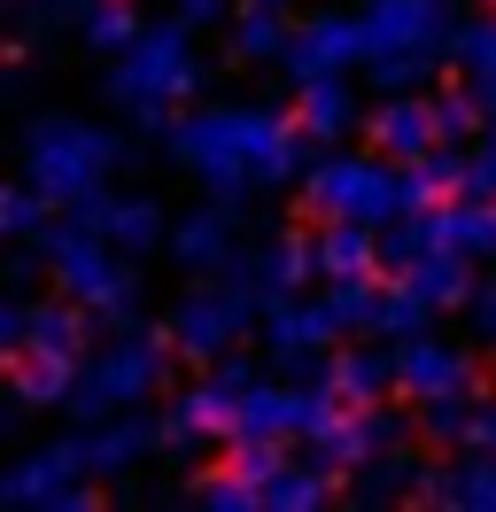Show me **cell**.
Listing matches in <instances>:
<instances>
[{"instance_id": "f1b7e54d", "label": "cell", "mask_w": 496, "mask_h": 512, "mask_svg": "<svg viewBox=\"0 0 496 512\" xmlns=\"http://www.w3.org/2000/svg\"><path fill=\"white\" fill-rule=\"evenodd\" d=\"M16 365V396L24 404H70V388H78V365H62V357H8Z\"/></svg>"}, {"instance_id": "d6a6232c", "label": "cell", "mask_w": 496, "mask_h": 512, "mask_svg": "<svg viewBox=\"0 0 496 512\" xmlns=\"http://www.w3.org/2000/svg\"><path fill=\"white\" fill-rule=\"evenodd\" d=\"M403 171H411V194H419V202H450V194H465V156H450V140L427 148L419 163H403Z\"/></svg>"}, {"instance_id": "8992f818", "label": "cell", "mask_w": 496, "mask_h": 512, "mask_svg": "<svg viewBox=\"0 0 496 512\" xmlns=\"http://www.w3.org/2000/svg\"><path fill=\"white\" fill-rule=\"evenodd\" d=\"M39 256H47V272L62 280V295H78L86 311H101V319H132V303H140V272L117 256V241L109 233H93V225H47L39 233Z\"/></svg>"}, {"instance_id": "8fae6325", "label": "cell", "mask_w": 496, "mask_h": 512, "mask_svg": "<svg viewBox=\"0 0 496 512\" xmlns=\"http://www.w3.org/2000/svg\"><path fill=\"white\" fill-rule=\"evenodd\" d=\"M357 63H372V39H365L357 8H326V16L295 24V39H287V70L295 78H334V70H357Z\"/></svg>"}, {"instance_id": "836d02e7", "label": "cell", "mask_w": 496, "mask_h": 512, "mask_svg": "<svg viewBox=\"0 0 496 512\" xmlns=\"http://www.w3.org/2000/svg\"><path fill=\"white\" fill-rule=\"evenodd\" d=\"M427 319H434V311L396 280V288L380 295V326H372V334H396V342H411V334H427Z\"/></svg>"}, {"instance_id": "3957f363", "label": "cell", "mask_w": 496, "mask_h": 512, "mask_svg": "<svg viewBox=\"0 0 496 512\" xmlns=\"http://www.w3.org/2000/svg\"><path fill=\"white\" fill-rule=\"evenodd\" d=\"M419 194L396 156H310L303 171V210L318 218H357V225H396Z\"/></svg>"}, {"instance_id": "ba28073f", "label": "cell", "mask_w": 496, "mask_h": 512, "mask_svg": "<svg viewBox=\"0 0 496 512\" xmlns=\"http://www.w3.org/2000/svg\"><path fill=\"white\" fill-rule=\"evenodd\" d=\"M248 319H256V303L248 295H233L225 280L217 288H202V295H186L179 311H171V350L179 357H194V365H217V357H233V342L248 334Z\"/></svg>"}, {"instance_id": "2e32d148", "label": "cell", "mask_w": 496, "mask_h": 512, "mask_svg": "<svg viewBox=\"0 0 496 512\" xmlns=\"http://www.w3.org/2000/svg\"><path fill=\"white\" fill-rule=\"evenodd\" d=\"M318 280H380V225H357V218H318Z\"/></svg>"}, {"instance_id": "44dd1931", "label": "cell", "mask_w": 496, "mask_h": 512, "mask_svg": "<svg viewBox=\"0 0 496 512\" xmlns=\"http://www.w3.org/2000/svg\"><path fill=\"white\" fill-rule=\"evenodd\" d=\"M465 264H473L465 249H434V256H419V264H403L396 280L419 295L427 311H450V303H473V272H465Z\"/></svg>"}, {"instance_id": "9c48e42d", "label": "cell", "mask_w": 496, "mask_h": 512, "mask_svg": "<svg viewBox=\"0 0 496 512\" xmlns=\"http://www.w3.org/2000/svg\"><path fill=\"white\" fill-rule=\"evenodd\" d=\"M310 272H318V249H310V241H256V249H233L225 288L248 295V303H256V319H264V311H279L287 295L303 288Z\"/></svg>"}, {"instance_id": "ab89813d", "label": "cell", "mask_w": 496, "mask_h": 512, "mask_svg": "<svg viewBox=\"0 0 496 512\" xmlns=\"http://www.w3.org/2000/svg\"><path fill=\"white\" fill-rule=\"evenodd\" d=\"M217 8H225V0H179V16H186V24H210Z\"/></svg>"}, {"instance_id": "cb8c5ba5", "label": "cell", "mask_w": 496, "mask_h": 512, "mask_svg": "<svg viewBox=\"0 0 496 512\" xmlns=\"http://www.w3.org/2000/svg\"><path fill=\"white\" fill-rule=\"evenodd\" d=\"M287 39H295L287 8H272V0H248L241 16H233V63H287Z\"/></svg>"}, {"instance_id": "7c38bea8", "label": "cell", "mask_w": 496, "mask_h": 512, "mask_svg": "<svg viewBox=\"0 0 496 512\" xmlns=\"http://www.w3.org/2000/svg\"><path fill=\"white\" fill-rule=\"evenodd\" d=\"M396 365H403V396L411 404H427V396H481V365L458 350V342H434V334H411L396 350Z\"/></svg>"}, {"instance_id": "e0dca14e", "label": "cell", "mask_w": 496, "mask_h": 512, "mask_svg": "<svg viewBox=\"0 0 496 512\" xmlns=\"http://www.w3.org/2000/svg\"><path fill=\"white\" fill-rule=\"evenodd\" d=\"M341 334V311H334V295L326 303H303V295H287L279 311H264V342H272L279 357H318L326 342Z\"/></svg>"}, {"instance_id": "d6986e66", "label": "cell", "mask_w": 496, "mask_h": 512, "mask_svg": "<svg viewBox=\"0 0 496 512\" xmlns=\"http://www.w3.org/2000/svg\"><path fill=\"white\" fill-rule=\"evenodd\" d=\"M155 435H163V427H148L140 412H109V419H93L78 443H86V466H93V474H132V466L155 450Z\"/></svg>"}, {"instance_id": "4fadbf2b", "label": "cell", "mask_w": 496, "mask_h": 512, "mask_svg": "<svg viewBox=\"0 0 496 512\" xmlns=\"http://www.w3.org/2000/svg\"><path fill=\"white\" fill-rule=\"evenodd\" d=\"M365 132H372V148L396 156V163H419L427 148H442V117H434V101H419V94H388L365 117Z\"/></svg>"}, {"instance_id": "6da1fadb", "label": "cell", "mask_w": 496, "mask_h": 512, "mask_svg": "<svg viewBox=\"0 0 496 512\" xmlns=\"http://www.w3.org/2000/svg\"><path fill=\"white\" fill-rule=\"evenodd\" d=\"M310 148H318V132L303 117H287V109H186L179 125H171V156L194 171V179H210L217 194H241V187H287V179H303L310 171Z\"/></svg>"}, {"instance_id": "5bb4252c", "label": "cell", "mask_w": 496, "mask_h": 512, "mask_svg": "<svg viewBox=\"0 0 496 512\" xmlns=\"http://www.w3.org/2000/svg\"><path fill=\"white\" fill-rule=\"evenodd\" d=\"M419 505H458V512H496V450L473 443V458H450V466H427L411 481Z\"/></svg>"}, {"instance_id": "484cf974", "label": "cell", "mask_w": 496, "mask_h": 512, "mask_svg": "<svg viewBox=\"0 0 496 512\" xmlns=\"http://www.w3.org/2000/svg\"><path fill=\"white\" fill-rule=\"evenodd\" d=\"M403 381V365L388 350H341L334 357V388H341V404H380L388 388Z\"/></svg>"}, {"instance_id": "4dcf8cb0", "label": "cell", "mask_w": 496, "mask_h": 512, "mask_svg": "<svg viewBox=\"0 0 496 512\" xmlns=\"http://www.w3.org/2000/svg\"><path fill=\"white\" fill-rule=\"evenodd\" d=\"M47 210H55V194L39 187V179H24V187L0 194V233H8V241H39V233L55 225Z\"/></svg>"}, {"instance_id": "d4e9b609", "label": "cell", "mask_w": 496, "mask_h": 512, "mask_svg": "<svg viewBox=\"0 0 496 512\" xmlns=\"http://www.w3.org/2000/svg\"><path fill=\"white\" fill-rule=\"evenodd\" d=\"M380 249H388V272H403V264H419V256H434V249H450L442 202H411L396 225H380Z\"/></svg>"}, {"instance_id": "ac0fdd59", "label": "cell", "mask_w": 496, "mask_h": 512, "mask_svg": "<svg viewBox=\"0 0 496 512\" xmlns=\"http://www.w3.org/2000/svg\"><path fill=\"white\" fill-rule=\"evenodd\" d=\"M171 249H179V264L186 272H225L233 264V202L217 194V202H202V210H186V225L171 233Z\"/></svg>"}, {"instance_id": "ffe728a7", "label": "cell", "mask_w": 496, "mask_h": 512, "mask_svg": "<svg viewBox=\"0 0 496 512\" xmlns=\"http://www.w3.org/2000/svg\"><path fill=\"white\" fill-rule=\"evenodd\" d=\"M86 303L70 295V303H31V326H24V350L8 357H62V365H86V319H78Z\"/></svg>"}, {"instance_id": "4316f807", "label": "cell", "mask_w": 496, "mask_h": 512, "mask_svg": "<svg viewBox=\"0 0 496 512\" xmlns=\"http://www.w3.org/2000/svg\"><path fill=\"white\" fill-rule=\"evenodd\" d=\"M442 233L465 256H496V194H450L442 202Z\"/></svg>"}, {"instance_id": "f546056e", "label": "cell", "mask_w": 496, "mask_h": 512, "mask_svg": "<svg viewBox=\"0 0 496 512\" xmlns=\"http://www.w3.org/2000/svg\"><path fill=\"white\" fill-rule=\"evenodd\" d=\"M78 32H86V47H101V55H124L148 24H140V8H132V0H93Z\"/></svg>"}, {"instance_id": "9a60e30c", "label": "cell", "mask_w": 496, "mask_h": 512, "mask_svg": "<svg viewBox=\"0 0 496 512\" xmlns=\"http://www.w3.org/2000/svg\"><path fill=\"white\" fill-rule=\"evenodd\" d=\"M70 218L93 225V233H109L117 249H155L163 241V210H155L148 194H86V202H70Z\"/></svg>"}, {"instance_id": "e575fe53", "label": "cell", "mask_w": 496, "mask_h": 512, "mask_svg": "<svg viewBox=\"0 0 496 512\" xmlns=\"http://www.w3.org/2000/svg\"><path fill=\"white\" fill-rule=\"evenodd\" d=\"M186 497H194V505H217V512L264 505V497H256V481H248V474H233V466H225V474H202L194 489H186Z\"/></svg>"}, {"instance_id": "7a4b0ae2", "label": "cell", "mask_w": 496, "mask_h": 512, "mask_svg": "<svg viewBox=\"0 0 496 512\" xmlns=\"http://www.w3.org/2000/svg\"><path fill=\"white\" fill-rule=\"evenodd\" d=\"M109 101H117L132 125H163L194 86H202V63H194V39L179 24H148L124 55H109Z\"/></svg>"}, {"instance_id": "d590c367", "label": "cell", "mask_w": 496, "mask_h": 512, "mask_svg": "<svg viewBox=\"0 0 496 512\" xmlns=\"http://www.w3.org/2000/svg\"><path fill=\"white\" fill-rule=\"evenodd\" d=\"M380 295H388L380 280H334V311H341V326H365V334H372V326H380Z\"/></svg>"}, {"instance_id": "277c9868", "label": "cell", "mask_w": 496, "mask_h": 512, "mask_svg": "<svg viewBox=\"0 0 496 512\" xmlns=\"http://www.w3.org/2000/svg\"><path fill=\"white\" fill-rule=\"evenodd\" d=\"M357 16H365L372 78H380V86H419V78L450 55V39H458L450 0H365Z\"/></svg>"}, {"instance_id": "60d3db41", "label": "cell", "mask_w": 496, "mask_h": 512, "mask_svg": "<svg viewBox=\"0 0 496 512\" xmlns=\"http://www.w3.org/2000/svg\"><path fill=\"white\" fill-rule=\"evenodd\" d=\"M272 8H287V0H272Z\"/></svg>"}, {"instance_id": "603a6c76", "label": "cell", "mask_w": 496, "mask_h": 512, "mask_svg": "<svg viewBox=\"0 0 496 512\" xmlns=\"http://www.w3.org/2000/svg\"><path fill=\"white\" fill-rule=\"evenodd\" d=\"M295 117H303L318 140H341V132L357 125V101H349V70H334V78H295Z\"/></svg>"}, {"instance_id": "74e56055", "label": "cell", "mask_w": 496, "mask_h": 512, "mask_svg": "<svg viewBox=\"0 0 496 512\" xmlns=\"http://www.w3.org/2000/svg\"><path fill=\"white\" fill-rule=\"evenodd\" d=\"M465 194H496V125H489V148L465 156Z\"/></svg>"}, {"instance_id": "1f68e13d", "label": "cell", "mask_w": 496, "mask_h": 512, "mask_svg": "<svg viewBox=\"0 0 496 512\" xmlns=\"http://www.w3.org/2000/svg\"><path fill=\"white\" fill-rule=\"evenodd\" d=\"M411 419H419V435H434V443H473L481 396H427V404H411Z\"/></svg>"}, {"instance_id": "8d00e7d4", "label": "cell", "mask_w": 496, "mask_h": 512, "mask_svg": "<svg viewBox=\"0 0 496 512\" xmlns=\"http://www.w3.org/2000/svg\"><path fill=\"white\" fill-rule=\"evenodd\" d=\"M434 117H442V140H465V132L489 125V109H481V94H473V86H458V94H434Z\"/></svg>"}, {"instance_id": "7402d4cb", "label": "cell", "mask_w": 496, "mask_h": 512, "mask_svg": "<svg viewBox=\"0 0 496 512\" xmlns=\"http://www.w3.org/2000/svg\"><path fill=\"white\" fill-rule=\"evenodd\" d=\"M450 63H458V78L481 94V109H489V125H496V8H489V16H473V24H458Z\"/></svg>"}, {"instance_id": "5b68a950", "label": "cell", "mask_w": 496, "mask_h": 512, "mask_svg": "<svg viewBox=\"0 0 496 512\" xmlns=\"http://www.w3.org/2000/svg\"><path fill=\"white\" fill-rule=\"evenodd\" d=\"M124 156H132V148H124L117 132L86 125V117H39V125L24 132V179H39L55 202L101 194V179H109Z\"/></svg>"}, {"instance_id": "30bf717a", "label": "cell", "mask_w": 496, "mask_h": 512, "mask_svg": "<svg viewBox=\"0 0 496 512\" xmlns=\"http://www.w3.org/2000/svg\"><path fill=\"white\" fill-rule=\"evenodd\" d=\"M86 443L70 435V443H47V450H31L24 466H8L0 474V497L8 505H93V489H86Z\"/></svg>"}, {"instance_id": "f35d334b", "label": "cell", "mask_w": 496, "mask_h": 512, "mask_svg": "<svg viewBox=\"0 0 496 512\" xmlns=\"http://www.w3.org/2000/svg\"><path fill=\"white\" fill-rule=\"evenodd\" d=\"M473 326L496 342V288H473Z\"/></svg>"}, {"instance_id": "83f0119b", "label": "cell", "mask_w": 496, "mask_h": 512, "mask_svg": "<svg viewBox=\"0 0 496 512\" xmlns=\"http://www.w3.org/2000/svg\"><path fill=\"white\" fill-rule=\"evenodd\" d=\"M326 497H334V481H326V466H318V458H310V466H295V458H287V466L264 481V505H279V512H310V505H326Z\"/></svg>"}, {"instance_id": "52a82bcc", "label": "cell", "mask_w": 496, "mask_h": 512, "mask_svg": "<svg viewBox=\"0 0 496 512\" xmlns=\"http://www.w3.org/2000/svg\"><path fill=\"white\" fill-rule=\"evenodd\" d=\"M163 365H171V334H148V326H124L101 350L78 365V388H70V412L109 419V412H140L155 388H163Z\"/></svg>"}]
</instances>
